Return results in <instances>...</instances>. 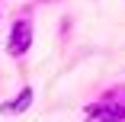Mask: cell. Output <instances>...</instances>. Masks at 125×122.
<instances>
[{
	"label": "cell",
	"mask_w": 125,
	"mask_h": 122,
	"mask_svg": "<svg viewBox=\"0 0 125 122\" xmlns=\"http://www.w3.org/2000/svg\"><path fill=\"white\" fill-rule=\"evenodd\" d=\"M83 122H125V84H112L99 100L87 103Z\"/></svg>",
	"instance_id": "1"
},
{
	"label": "cell",
	"mask_w": 125,
	"mask_h": 122,
	"mask_svg": "<svg viewBox=\"0 0 125 122\" xmlns=\"http://www.w3.org/2000/svg\"><path fill=\"white\" fill-rule=\"evenodd\" d=\"M32 42H35V22L29 16H16L10 22V32H7V55L10 58H26L32 52Z\"/></svg>",
	"instance_id": "2"
},
{
	"label": "cell",
	"mask_w": 125,
	"mask_h": 122,
	"mask_svg": "<svg viewBox=\"0 0 125 122\" xmlns=\"http://www.w3.org/2000/svg\"><path fill=\"white\" fill-rule=\"evenodd\" d=\"M32 103H35V90H32V87H19L10 100L0 103V116H22Z\"/></svg>",
	"instance_id": "3"
},
{
	"label": "cell",
	"mask_w": 125,
	"mask_h": 122,
	"mask_svg": "<svg viewBox=\"0 0 125 122\" xmlns=\"http://www.w3.org/2000/svg\"><path fill=\"white\" fill-rule=\"evenodd\" d=\"M32 3H39V7H48V3H58V0H32Z\"/></svg>",
	"instance_id": "4"
},
{
	"label": "cell",
	"mask_w": 125,
	"mask_h": 122,
	"mask_svg": "<svg viewBox=\"0 0 125 122\" xmlns=\"http://www.w3.org/2000/svg\"><path fill=\"white\" fill-rule=\"evenodd\" d=\"M0 19H3V16H0Z\"/></svg>",
	"instance_id": "5"
}]
</instances>
